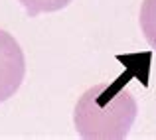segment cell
I'll use <instances>...</instances> for the list:
<instances>
[{
    "instance_id": "obj_3",
    "label": "cell",
    "mask_w": 156,
    "mask_h": 140,
    "mask_svg": "<svg viewBox=\"0 0 156 140\" xmlns=\"http://www.w3.org/2000/svg\"><path fill=\"white\" fill-rule=\"evenodd\" d=\"M140 30L148 46L156 49V0H142L140 6Z\"/></svg>"
},
{
    "instance_id": "obj_4",
    "label": "cell",
    "mask_w": 156,
    "mask_h": 140,
    "mask_svg": "<svg viewBox=\"0 0 156 140\" xmlns=\"http://www.w3.org/2000/svg\"><path fill=\"white\" fill-rule=\"evenodd\" d=\"M24 6L26 14L30 18H36L42 12H57L61 8H65L71 0H18Z\"/></svg>"
},
{
    "instance_id": "obj_1",
    "label": "cell",
    "mask_w": 156,
    "mask_h": 140,
    "mask_svg": "<svg viewBox=\"0 0 156 140\" xmlns=\"http://www.w3.org/2000/svg\"><path fill=\"white\" fill-rule=\"evenodd\" d=\"M126 75L113 83H97L79 97L73 110L75 130L87 140H121L136 121L138 105L125 87Z\"/></svg>"
},
{
    "instance_id": "obj_2",
    "label": "cell",
    "mask_w": 156,
    "mask_h": 140,
    "mask_svg": "<svg viewBox=\"0 0 156 140\" xmlns=\"http://www.w3.org/2000/svg\"><path fill=\"white\" fill-rule=\"evenodd\" d=\"M26 75V59L14 36L0 30V103L14 97Z\"/></svg>"
}]
</instances>
